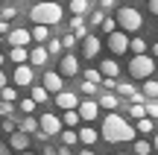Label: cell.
<instances>
[{
  "label": "cell",
  "instance_id": "cell-1",
  "mask_svg": "<svg viewBox=\"0 0 158 155\" xmlns=\"http://www.w3.org/2000/svg\"><path fill=\"white\" fill-rule=\"evenodd\" d=\"M100 135H102V141H108V144H126V141H135V126L126 123L120 114L108 111V117H102Z\"/></svg>",
  "mask_w": 158,
  "mask_h": 155
},
{
  "label": "cell",
  "instance_id": "cell-2",
  "mask_svg": "<svg viewBox=\"0 0 158 155\" xmlns=\"http://www.w3.org/2000/svg\"><path fill=\"white\" fill-rule=\"evenodd\" d=\"M29 18H32V23H44V27H53V23H62L64 9L56 3V0H38V3L29 9Z\"/></svg>",
  "mask_w": 158,
  "mask_h": 155
},
{
  "label": "cell",
  "instance_id": "cell-3",
  "mask_svg": "<svg viewBox=\"0 0 158 155\" xmlns=\"http://www.w3.org/2000/svg\"><path fill=\"white\" fill-rule=\"evenodd\" d=\"M117 27L123 29V32H138V29L143 27V15L138 9H132V6H123V9H117Z\"/></svg>",
  "mask_w": 158,
  "mask_h": 155
},
{
  "label": "cell",
  "instance_id": "cell-4",
  "mask_svg": "<svg viewBox=\"0 0 158 155\" xmlns=\"http://www.w3.org/2000/svg\"><path fill=\"white\" fill-rule=\"evenodd\" d=\"M152 70H155V59L152 56H147V53H141V56H132V62H129V73H132V79H149L152 76Z\"/></svg>",
  "mask_w": 158,
  "mask_h": 155
},
{
  "label": "cell",
  "instance_id": "cell-5",
  "mask_svg": "<svg viewBox=\"0 0 158 155\" xmlns=\"http://www.w3.org/2000/svg\"><path fill=\"white\" fill-rule=\"evenodd\" d=\"M38 132H44L47 138H50V135H59L62 132V117L53 114V111H44V114L38 117Z\"/></svg>",
  "mask_w": 158,
  "mask_h": 155
},
{
  "label": "cell",
  "instance_id": "cell-6",
  "mask_svg": "<svg viewBox=\"0 0 158 155\" xmlns=\"http://www.w3.org/2000/svg\"><path fill=\"white\" fill-rule=\"evenodd\" d=\"M12 82H15V88H29V85L35 82V67H29L27 62H23V64H15Z\"/></svg>",
  "mask_w": 158,
  "mask_h": 155
},
{
  "label": "cell",
  "instance_id": "cell-7",
  "mask_svg": "<svg viewBox=\"0 0 158 155\" xmlns=\"http://www.w3.org/2000/svg\"><path fill=\"white\" fill-rule=\"evenodd\" d=\"M41 88H44L47 94L64 91V76L59 73V70H44V76H41Z\"/></svg>",
  "mask_w": 158,
  "mask_h": 155
},
{
  "label": "cell",
  "instance_id": "cell-8",
  "mask_svg": "<svg viewBox=\"0 0 158 155\" xmlns=\"http://www.w3.org/2000/svg\"><path fill=\"white\" fill-rule=\"evenodd\" d=\"M108 50L114 53V56H123L126 50H129V32H108Z\"/></svg>",
  "mask_w": 158,
  "mask_h": 155
},
{
  "label": "cell",
  "instance_id": "cell-9",
  "mask_svg": "<svg viewBox=\"0 0 158 155\" xmlns=\"http://www.w3.org/2000/svg\"><path fill=\"white\" fill-rule=\"evenodd\" d=\"M76 114H79V120H85V123H91V120H97V114H100V105H97V100H79V105H76Z\"/></svg>",
  "mask_w": 158,
  "mask_h": 155
},
{
  "label": "cell",
  "instance_id": "cell-10",
  "mask_svg": "<svg viewBox=\"0 0 158 155\" xmlns=\"http://www.w3.org/2000/svg\"><path fill=\"white\" fill-rule=\"evenodd\" d=\"M29 144H32V135L18 132V129H15V132L9 135V144H6V146H9V149H15V152H23V149H29Z\"/></svg>",
  "mask_w": 158,
  "mask_h": 155
},
{
  "label": "cell",
  "instance_id": "cell-11",
  "mask_svg": "<svg viewBox=\"0 0 158 155\" xmlns=\"http://www.w3.org/2000/svg\"><path fill=\"white\" fill-rule=\"evenodd\" d=\"M6 38H9L12 47H29V44H32V38H29V29H21V27L9 29V32H6Z\"/></svg>",
  "mask_w": 158,
  "mask_h": 155
},
{
  "label": "cell",
  "instance_id": "cell-12",
  "mask_svg": "<svg viewBox=\"0 0 158 155\" xmlns=\"http://www.w3.org/2000/svg\"><path fill=\"white\" fill-rule=\"evenodd\" d=\"M47 50H44V44H38V47H32V50H27V64L29 67H44L47 64Z\"/></svg>",
  "mask_w": 158,
  "mask_h": 155
},
{
  "label": "cell",
  "instance_id": "cell-13",
  "mask_svg": "<svg viewBox=\"0 0 158 155\" xmlns=\"http://www.w3.org/2000/svg\"><path fill=\"white\" fill-rule=\"evenodd\" d=\"M59 73L62 76H76L79 73V59L73 56V53H64L62 62H59Z\"/></svg>",
  "mask_w": 158,
  "mask_h": 155
},
{
  "label": "cell",
  "instance_id": "cell-14",
  "mask_svg": "<svg viewBox=\"0 0 158 155\" xmlns=\"http://www.w3.org/2000/svg\"><path fill=\"white\" fill-rule=\"evenodd\" d=\"M12 120H15V129H18V132H27V135L38 132V117H32V114H23L21 120H18V117H12Z\"/></svg>",
  "mask_w": 158,
  "mask_h": 155
},
{
  "label": "cell",
  "instance_id": "cell-15",
  "mask_svg": "<svg viewBox=\"0 0 158 155\" xmlns=\"http://www.w3.org/2000/svg\"><path fill=\"white\" fill-rule=\"evenodd\" d=\"M56 105H59L62 111H68V108H76V105H79V94L59 91V94H56Z\"/></svg>",
  "mask_w": 158,
  "mask_h": 155
},
{
  "label": "cell",
  "instance_id": "cell-16",
  "mask_svg": "<svg viewBox=\"0 0 158 155\" xmlns=\"http://www.w3.org/2000/svg\"><path fill=\"white\" fill-rule=\"evenodd\" d=\"M100 38H97V35H85V38H82V56L85 59H94L97 56V53H100Z\"/></svg>",
  "mask_w": 158,
  "mask_h": 155
},
{
  "label": "cell",
  "instance_id": "cell-17",
  "mask_svg": "<svg viewBox=\"0 0 158 155\" xmlns=\"http://www.w3.org/2000/svg\"><path fill=\"white\" fill-rule=\"evenodd\" d=\"M76 141H82L85 146H91V144H97V141H100V132H97V129H91V126H82V129H76Z\"/></svg>",
  "mask_w": 158,
  "mask_h": 155
},
{
  "label": "cell",
  "instance_id": "cell-18",
  "mask_svg": "<svg viewBox=\"0 0 158 155\" xmlns=\"http://www.w3.org/2000/svg\"><path fill=\"white\" fill-rule=\"evenodd\" d=\"M117 73H120V64L114 62V59H102V62H100V76H111V79H114Z\"/></svg>",
  "mask_w": 158,
  "mask_h": 155
},
{
  "label": "cell",
  "instance_id": "cell-19",
  "mask_svg": "<svg viewBox=\"0 0 158 155\" xmlns=\"http://www.w3.org/2000/svg\"><path fill=\"white\" fill-rule=\"evenodd\" d=\"M29 38L38 41V44H44V41L50 38V27H44V23H35V27L29 29Z\"/></svg>",
  "mask_w": 158,
  "mask_h": 155
},
{
  "label": "cell",
  "instance_id": "cell-20",
  "mask_svg": "<svg viewBox=\"0 0 158 155\" xmlns=\"http://www.w3.org/2000/svg\"><path fill=\"white\" fill-rule=\"evenodd\" d=\"M70 29H73L76 38H85V35H88V27H85L82 15H73V18H70Z\"/></svg>",
  "mask_w": 158,
  "mask_h": 155
},
{
  "label": "cell",
  "instance_id": "cell-21",
  "mask_svg": "<svg viewBox=\"0 0 158 155\" xmlns=\"http://www.w3.org/2000/svg\"><path fill=\"white\" fill-rule=\"evenodd\" d=\"M143 100H158V82L149 76V79H143Z\"/></svg>",
  "mask_w": 158,
  "mask_h": 155
},
{
  "label": "cell",
  "instance_id": "cell-22",
  "mask_svg": "<svg viewBox=\"0 0 158 155\" xmlns=\"http://www.w3.org/2000/svg\"><path fill=\"white\" fill-rule=\"evenodd\" d=\"M29 94H32V97H29V100H32L35 105L47 103V97H50V94H47V91H44V88H41V85H35V82H32V85H29Z\"/></svg>",
  "mask_w": 158,
  "mask_h": 155
},
{
  "label": "cell",
  "instance_id": "cell-23",
  "mask_svg": "<svg viewBox=\"0 0 158 155\" xmlns=\"http://www.w3.org/2000/svg\"><path fill=\"white\" fill-rule=\"evenodd\" d=\"M97 105H100V108H108V111H114V108H117V97H114V94H100Z\"/></svg>",
  "mask_w": 158,
  "mask_h": 155
},
{
  "label": "cell",
  "instance_id": "cell-24",
  "mask_svg": "<svg viewBox=\"0 0 158 155\" xmlns=\"http://www.w3.org/2000/svg\"><path fill=\"white\" fill-rule=\"evenodd\" d=\"M79 123H82V120H79L76 108H68V111H64V120H62V126H68V129H76Z\"/></svg>",
  "mask_w": 158,
  "mask_h": 155
},
{
  "label": "cell",
  "instance_id": "cell-25",
  "mask_svg": "<svg viewBox=\"0 0 158 155\" xmlns=\"http://www.w3.org/2000/svg\"><path fill=\"white\" fill-rule=\"evenodd\" d=\"M0 100H3V103H15L18 100V88L15 85H3L0 88Z\"/></svg>",
  "mask_w": 158,
  "mask_h": 155
},
{
  "label": "cell",
  "instance_id": "cell-26",
  "mask_svg": "<svg viewBox=\"0 0 158 155\" xmlns=\"http://www.w3.org/2000/svg\"><path fill=\"white\" fill-rule=\"evenodd\" d=\"M147 41H143V38H138V35H135V38H129V50L132 53H135V56H141V53H147Z\"/></svg>",
  "mask_w": 158,
  "mask_h": 155
},
{
  "label": "cell",
  "instance_id": "cell-27",
  "mask_svg": "<svg viewBox=\"0 0 158 155\" xmlns=\"http://www.w3.org/2000/svg\"><path fill=\"white\" fill-rule=\"evenodd\" d=\"M9 59L15 64H23V62H27V47H12V50H9Z\"/></svg>",
  "mask_w": 158,
  "mask_h": 155
},
{
  "label": "cell",
  "instance_id": "cell-28",
  "mask_svg": "<svg viewBox=\"0 0 158 155\" xmlns=\"http://www.w3.org/2000/svg\"><path fill=\"white\" fill-rule=\"evenodd\" d=\"M44 44H47V47H44L47 56H59V53H64V50H62V41H59V38H47Z\"/></svg>",
  "mask_w": 158,
  "mask_h": 155
},
{
  "label": "cell",
  "instance_id": "cell-29",
  "mask_svg": "<svg viewBox=\"0 0 158 155\" xmlns=\"http://www.w3.org/2000/svg\"><path fill=\"white\" fill-rule=\"evenodd\" d=\"M152 129H155L152 117H141V120H138V132H141V135H149Z\"/></svg>",
  "mask_w": 158,
  "mask_h": 155
},
{
  "label": "cell",
  "instance_id": "cell-30",
  "mask_svg": "<svg viewBox=\"0 0 158 155\" xmlns=\"http://www.w3.org/2000/svg\"><path fill=\"white\" fill-rule=\"evenodd\" d=\"M152 152V144H149V141H138L135 138V155H149Z\"/></svg>",
  "mask_w": 158,
  "mask_h": 155
},
{
  "label": "cell",
  "instance_id": "cell-31",
  "mask_svg": "<svg viewBox=\"0 0 158 155\" xmlns=\"http://www.w3.org/2000/svg\"><path fill=\"white\" fill-rule=\"evenodd\" d=\"M18 108H21L23 114H35V108H38V105H35V103H32V100H29V97H23L21 103H18Z\"/></svg>",
  "mask_w": 158,
  "mask_h": 155
},
{
  "label": "cell",
  "instance_id": "cell-32",
  "mask_svg": "<svg viewBox=\"0 0 158 155\" xmlns=\"http://www.w3.org/2000/svg\"><path fill=\"white\" fill-rule=\"evenodd\" d=\"M70 12L73 15H85L88 12V0H70Z\"/></svg>",
  "mask_w": 158,
  "mask_h": 155
},
{
  "label": "cell",
  "instance_id": "cell-33",
  "mask_svg": "<svg viewBox=\"0 0 158 155\" xmlns=\"http://www.w3.org/2000/svg\"><path fill=\"white\" fill-rule=\"evenodd\" d=\"M100 29H102V32H114V29H117V21H114V18H102V23H100Z\"/></svg>",
  "mask_w": 158,
  "mask_h": 155
},
{
  "label": "cell",
  "instance_id": "cell-34",
  "mask_svg": "<svg viewBox=\"0 0 158 155\" xmlns=\"http://www.w3.org/2000/svg\"><path fill=\"white\" fill-rule=\"evenodd\" d=\"M15 15H18V9H15V6H0V18H3V21H12Z\"/></svg>",
  "mask_w": 158,
  "mask_h": 155
},
{
  "label": "cell",
  "instance_id": "cell-35",
  "mask_svg": "<svg viewBox=\"0 0 158 155\" xmlns=\"http://www.w3.org/2000/svg\"><path fill=\"white\" fill-rule=\"evenodd\" d=\"M62 144H64V146L76 144V132H73V129H64V132H62Z\"/></svg>",
  "mask_w": 158,
  "mask_h": 155
},
{
  "label": "cell",
  "instance_id": "cell-36",
  "mask_svg": "<svg viewBox=\"0 0 158 155\" xmlns=\"http://www.w3.org/2000/svg\"><path fill=\"white\" fill-rule=\"evenodd\" d=\"M143 111H147V117H158V103H155V100H147Z\"/></svg>",
  "mask_w": 158,
  "mask_h": 155
},
{
  "label": "cell",
  "instance_id": "cell-37",
  "mask_svg": "<svg viewBox=\"0 0 158 155\" xmlns=\"http://www.w3.org/2000/svg\"><path fill=\"white\" fill-rule=\"evenodd\" d=\"M59 41H62V50H70V47L76 44V35H73V32H68L64 38H59Z\"/></svg>",
  "mask_w": 158,
  "mask_h": 155
},
{
  "label": "cell",
  "instance_id": "cell-38",
  "mask_svg": "<svg viewBox=\"0 0 158 155\" xmlns=\"http://www.w3.org/2000/svg\"><path fill=\"white\" fill-rule=\"evenodd\" d=\"M79 94H88V97H91V94H97V85H94V82H88V79H85L82 85H79Z\"/></svg>",
  "mask_w": 158,
  "mask_h": 155
},
{
  "label": "cell",
  "instance_id": "cell-39",
  "mask_svg": "<svg viewBox=\"0 0 158 155\" xmlns=\"http://www.w3.org/2000/svg\"><path fill=\"white\" fill-rule=\"evenodd\" d=\"M132 117H147V111H143V103H132Z\"/></svg>",
  "mask_w": 158,
  "mask_h": 155
},
{
  "label": "cell",
  "instance_id": "cell-40",
  "mask_svg": "<svg viewBox=\"0 0 158 155\" xmlns=\"http://www.w3.org/2000/svg\"><path fill=\"white\" fill-rule=\"evenodd\" d=\"M85 79H88V82H94V85H100V79H102V76H100V70H85Z\"/></svg>",
  "mask_w": 158,
  "mask_h": 155
},
{
  "label": "cell",
  "instance_id": "cell-41",
  "mask_svg": "<svg viewBox=\"0 0 158 155\" xmlns=\"http://www.w3.org/2000/svg\"><path fill=\"white\" fill-rule=\"evenodd\" d=\"M0 126H3V132H6V135L15 132V120H12V117H3V123H0Z\"/></svg>",
  "mask_w": 158,
  "mask_h": 155
},
{
  "label": "cell",
  "instance_id": "cell-42",
  "mask_svg": "<svg viewBox=\"0 0 158 155\" xmlns=\"http://www.w3.org/2000/svg\"><path fill=\"white\" fill-rule=\"evenodd\" d=\"M102 18H106V9H97L94 15H91V23H94V27H100V23H102Z\"/></svg>",
  "mask_w": 158,
  "mask_h": 155
},
{
  "label": "cell",
  "instance_id": "cell-43",
  "mask_svg": "<svg viewBox=\"0 0 158 155\" xmlns=\"http://www.w3.org/2000/svg\"><path fill=\"white\" fill-rule=\"evenodd\" d=\"M147 9L152 12V15H158V0H147Z\"/></svg>",
  "mask_w": 158,
  "mask_h": 155
},
{
  "label": "cell",
  "instance_id": "cell-44",
  "mask_svg": "<svg viewBox=\"0 0 158 155\" xmlns=\"http://www.w3.org/2000/svg\"><path fill=\"white\" fill-rule=\"evenodd\" d=\"M9 32V21H3V18H0V35H6Z\"/></svg>",
  "mask_w": 158,
  "mask_h": 155
},
{
  "label": "cell",
  "instance_id": "cell-45",
  "mask_svg": "<svg viewBox=\"0 0 158 155\" xmlns=\"http://www.w3.org/2000/svg\"><path fill=\"white\" fill-rule=\"evenodd\" d=\"M44 155H56V146H53V144H47V146H44Z\"/></svg>",
  "mask_w": 158,
  "mask_h": 155
},
{
  "label": "cell",
  "instance_id": "cell-46",
  "mask_svg": "<svg viewBox=\"0 0 158 155\" xmlns=\"http://www.w3.org/2000/svg\"><path fill=\"white\" fill-rule=\"evenodd\" d=\"M56 155H73V152H70L68 146H59V149H56Z\"/></svg>",
  "mask_w": 158,
  "mask_h": 155
},
{
  "label": "cell",
  "instance_id": "cell-47",
  "mask_svg": "<svg viewBox=\"0 0 158 155\" xmlns=\"http://www.w3.org/2000/svg\"><path fill=\"white\" fill-rule=\"evenodd\" d=\"M3 85H9V76H6L3 70H0V88H3Z\"/></svg>",
  "mask_w": 158,
  "mask_h": 155
},
{
  "label": "cell",
  "instance_id": "cell-48",
  "mask_svg": "<svg viewBox=\"0 0 158 155\" xmlns=\"http://www.w3.org/2000/svg\"><path fill=\"white\" fill-rule=\"evenodd\" d=\"M100 6H102V9H111V6H114V0H100Z\"/></svg>",
  "mask_w": 158,
  "mask_h": 155
},
{
  "label": "cell",
  "instance_id": "cell-49",
  "mask_svg": "<svg viewBox=\"0 0 158 155\" xmlns=\"http://www.w3.org/2000/svg\"><path fill=\"white\" fill-rule=\"evenodd\" d=\"M0 155H9V146H6V141H0Z\"/></svg>",
  "mask_w": 158,
  "mask_h": 155
},
{
  "label": "cell",
  "instance_id": "cell-50",
  "mask_svg": "<svg viewBox=\"0 0 158 155\" xmlns=\"http://www.w3.org/2000/svg\"><path fill=\"white\" fill-rule=\"evenodd\" d=\"M79 155H94V149H91V146H85V149L79 152Z\"/></svg>",
  "mask_w": 158,
  "mask_h": 155
},
{
  "label": "cell",
  "instance_id": "cell-51",
  "mask_svg": "<svg viewBox=\"0 0 158 155\" xmlns=\"http://www.w3.org/2000/svg\"><path fill=\"white\" fill-rule=\"evenodd\" d=\"M21 155H35V152H29V149H23V152H21Z\"/></svg>",
  "mask_w": 158,
  "mask_h": 155
},
{
  "label": "cell",
  "instance_id": "cell-52",
  "mask_svg": "<svg viewBox=\"0 0 158 155\" xmlns=\"http://www.w3.org/2000/svg\"><path fill=\"white\" fill-rule=\"evenodd\" d=\"M3 62H6V56H3V53H0V64H3Z\"/></svg>",
  "mask_w": 158,
  "mask_h": 155
},
{
  "label": "cell",
  "instance_id": "cell-53",
  "mask_svg": "<svg viewBox=\"0 0 158 155\" xmlns=\"http://www.w3.org/2000/svg\"><path fill=\"white\" fill-rule=\"evenodd\" d=\"M117 155H126V152H117Z\"/></svg>",
  "mask_w": 158,
  "mask_h": 155
},
{
  "label": "cell",
  "instance_id": "cell-54",
  "mask_svg": "<svg viewBox=\"0 0 158 155\" xmlns=\"http://www.w3.org/2000/svg\"><path fill=\"white\" fill-rule=\"evenodd\" d=\"M0 44H3V38H0Z\"/></svg>",
  "mask_w": 158,
  "mask_h": 155
}]
</instances>
